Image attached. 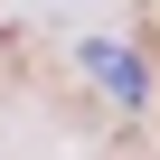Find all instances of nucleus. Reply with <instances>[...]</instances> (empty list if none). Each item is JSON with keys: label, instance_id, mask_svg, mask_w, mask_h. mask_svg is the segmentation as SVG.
Returning <instances> with one entry per match:
<instances>
[{"label": "nucleus", "instance_id": "1", "mask_svg": "<svg viewBox=\"0 0 160 160\" xmlns=\"http://www.w3.org/2000/svg\"><path fill=\"white\" fill-rule=\"evenodd\" d=\"M85 66H94V75H104V85H113V94H122V104H141V94H151V75H141V57H122V47H113V38H85Z\"/></svg>", "mask_w": 160, "mask_h": 160}]
</instances>
